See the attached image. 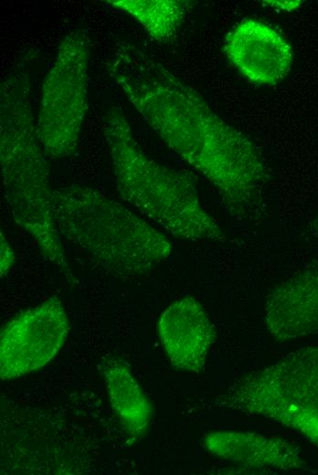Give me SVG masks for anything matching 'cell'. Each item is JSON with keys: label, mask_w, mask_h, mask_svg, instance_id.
<instances>
[{"label": "cell", "mask_w": 318, "mask_h": 475, "mask_svg": "<svg viewBox=\"0 0 318 475\" xmlns=\"http://www.w3.org/2000/svg\"><path fill=\"white\" fill-rule=\"evenodd\" d=\"M223 49L239 73L255 85L281 82L293 62L290 43L270 26L252 18L228 33Z\"/></svg>", "instance_id": "obj_8"}, {"label": "cell", "mask_w": 318, "mask_h": 475, "mask_svg": "<svg viewBox=\"0 0 318 475\" xmlns=\"http://www.w3.org/2000/svg\"><path fill=\"white\" fill-rule=\"evenodd\" d=\"M217 402L225 408L270 418L318 446V344L244 374Z\"/></svg>", "instance_id": "obj_5"}, {"label": "cell", "mask_w": 318, "mask_h": 475, "mask_svg": "<svg viewBox=\"0 0 318 475\" xmlns=\"http://www.w3.org/2000/svg\"><path fill=\"white\" fill-rule=\"evenodd\" d=\"M101 370L111 408L133 441L147 431L151 406L130 367L118 357L104 359Z\"/></svg>", "instance_id": "obj_12"}, {"label": "cell", "mask_w": 318, "mask_h": 475, "mask_svg": "<svg viewBox=\"0 0 318 475\" xmlns=\"http://www.w3.org/2000/svg\"><path fill=\"white\" fill-rule=\"evenodd\" d=\"M101 127L115 185L126 203L177 238H225L218 222L201 204L191 179L157 163L143 151L120 107L106 110Z\"/></svg>", "instance_id": "obj_4"}, {"label": "cell", "mask_w": 318, "mask_h": 475, "mask_svg": "<svg viewBox=\"0 0 318 475\" xmlns=\"http://www.w3.org/2000/svg\"><path fill=\"white\" fill-rule=\"evenodd\" d=\"M52 211L62 237L114 277L148 274L172 253L166 236L124 205L87 185L54 190Z\"/></svg>", "instance_id": "obj_3"}, {"label": "cell", "mask_w": 318, "mask_h": 475, "mask_svg": "<svg viewBox=\"0 0 318 475\" xmlns=\"http://www.w3.org/2000/svg\"><path fill=\"white\" fill-rule=\"evenodd\" d=\"M1 259H0V269L1 277L3 278L7 274L9 269L15 263V252L1 232Z\"/></svg>", "instance_id": "obj_14"}, {"label": "cell", "mask_w": 318, "mask_h": 475, "mask_svg": "<svg viewBox=\"0 0 318 475\" xmlns=\"http://www.w3.org/2000/svg\"><path fill=\"white\" fill-rule=\"evenodd\" d=\"M268 5L283 11H292L302 5V1H279V0H269L263 1Z\"/></svg>", "instance_id": "obj_15"}, {"label": "cell", "mask_w": 318, "mask_h": 475, "mask_svg": "<svg viewBox=\"0 0 318 475\" xmlns=\"http://www.w3.org/2000/svg\"><path fill=\"white\" fill-rule=\"evenodd\" d=\"M29 74L12 70L0 88V163L4 195L15 222L54 265L68 267L54 222L47 155L32 111Z\"/></svg>", "instance_id": "obj_2"}, {"label": "cell", "mask_w": 318, "mask_h": 475, "mask_svg": "<svg viewBox=\"0 0 318 475\" xmlns=\"http://www.w3.org/2000/svg\"><path fill=\"white\" fill-rule=\"evenodd\" d=\"M310 231L318 237V216L315 219L312 221L310 224Z\"/></svg>", "instance_id": "obj_16"}, {"label": "cell", "mask_w": 318, "mask_h": 475, "mask_svg": "<svg viewBox=\"0 0 318 475\" xmlns=\"http://www.w3.org/2000/svg\"><path fill=\"white\" fill-rule=\"evenodd\" d=\"M112 8L137 20L154 39L171 40L178 31L188 1L182 0H109Z\"/></svg>", "instance_id": "obj_13"}, {"label": "cell", "mask_w": 318, "mask_h": 475, "mask_svg": "<svg viewBox=\"0 0 318 475\" xmlns=\"http://www.w3.org/2000/svg\"><path fill=\"white\" fill-rule=\"evenodd\" d=\"M157 331L175 369L192 373L204 371L217 332L200 301L185 296L171 303L161 313Z\"/></svg>", "instance_id": "obj_9"}, {"label": "cell", "mask_w": 318, "mask_h": 475, "mask_svg": "<svg viewBox=\"0 0 318 475\" xmlns=\"http://www.w3.org/2000/svg\"><path fill=\"white\" fill-rule=\"evenodd\" d=\"M203 444L213 455L247 467L285 470L306 466L300 449L279 437L221 430L206 434Z\"/></svg>", "instance_id": "obj_11"}, {"label": "cell", "mask_w": 318, "mask_h": 475, "mask_svg": "<svg viewBox=\"0 0 318 475\" xmlns=\"http://www.w3.org/2000/svg\"><path fill=\"white\" fill-rule=\"evenodd\" d=\"M70 322L56 296L10 320L0 336V376L20 377L46 365L64 345Z\"/></svg>", "instance_id": "obj_7"}, {"label": "cell", "mask_w": 318, "mask_h": 475, "mask_svg": "<svg viewBox=\"0 0 318 475\" xmlns=\"http://www.w3.org/2000/svg\"><path fill=\"white\" fill-rule=\"evenodd\" d=\"M264 322L278 341L318 333V268L304 269L267 295Z\"/></svg>", "instance_id": "obj_10"}, {"label": "cell", "mask_w": 318, "mask_h": 475, "mask_svg": "<svg viewBox=\"0 0 318 475\" xmlns=\"http://www.w3.org/2000/svg\"><path fill=\"white\" fill-rule=\"evenodd\" d=\"M90 58L87 34L70 31L60 40L44 78L36 125L51 159L69 157L78 147L88 111Z\"/></svg>", "instance_id": "obj_6"}, {"label": "cell", "mask_w": 318, "mask_h": 475, "mask_svg": "<svg viewBox=\"0 0 318 475\" xmlns=\"http://www.w3.org/2000/svg\"><path fill=\"white\" fill-rule=\"evenodd\" d=\"M106 70L165 144L216 188L238 220L262 216L269 170L254 142L191 86L139 47L116 42Z\"/></svg>", "instance_id": "obj_1"}]
</instances>
